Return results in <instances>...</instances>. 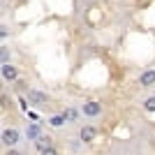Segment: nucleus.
<instances>
[{"label": "nucleus", "instance_id": "nucleus-7", "mask_svg": "<svg viewBox=\"0 0 155 155\" xmlns=\"http://www.w3.org/2000/svg\"><path fill=\"white\" fill-rule=\"evenodd\" d=\"M51 146H53V139H51V137H46V134H39L37 139H35V148H37V153L51 148Z\"/></svg>", "mask_w": 155, "mask_h": 155}, {"label": "nucleus", "instance_id": "nucleus-6", "mask_svg": "<svg viewBox=\"0 0 155 155\" xmlns=\"http://www.w3.org/2000/svg\"><path fill=\"white\" fill-rule=\"evenodd\" d=\"M139 86L141 88H153L155 86V70H146L139 74Z\"/></svg>", "mask_w": 155, "mask_h": 155}, {"label": "nucleus", "instance_id": "nucleus-10", "mask_svg": "<svg viewBox=\"0 0 155 155\" xmlns=\"http://www.w3.org/2000/svg\"><path fill=\"white\" fill-rule=\"evenodd\" d=\"M9 58H12V49L5 46V44H0V65L9 63Z\"/></svg>", "mask_w": 155, "mask_h": 155}, {"label": "nucleus", "instance_id": "nucleus-4", "mask_svg": "<svg viewBox=\"0 0 155 155\" xmlns=\"http://www.w3.org/2000/svg\"><path fill=\"white\" fill-rule=\"evenodd\" d=\"M81 114L88 118H97L102 114V102H97V100H88V102L81 104Z\"/></svg>", "mask_w": 155, "mask_h": 155}, {"label": "nucleus", "instance_id": "nucleus-15", "mask_svg": "<svg viewBox=\"0 0 155 155\" xmlns=\"http://www.w3.org/2000/svg\"><path fill=\"white\" fill-rule=\"evenodd\" d=\"M5 155H26V153H23V150H19V148H7Z\"/></svg>", "mask_w": 155, "mask_h": 155}, {"label": "nucleus", "instance_id": "nucleus-14", "mask_svg": "<svg viewBox=\"0 0 155 155\" xmlns=\"http://www.w3.org/2000/svg\"><path fill=\"white\" fill-rule=\"evenodd\" d=\"M39 155H60V153H58V148H56V146H51V148L42 150V153H39Z\"/></svg>", "mask_w": 155, "mask_h": 155}, {"label": "nucleus", "instance_id": "nucleus-16", "mask_svg": "<svg viewBox=\"0 0 155 155\" xmlns=\"http://www.w3.org/2000/svg\"><path fill=\"white\" fill-rule=\"evenodd\" d=\"M19 104H21V109L28 111V102H26V97H19Z\"/></svg>", "mask_w": 155, "mask_h": 155}, {"label": "nucleus", "instance_id": "nucleus-11", "mask_svg": "<svg viewBox=\"0 0 155 155\" xmlns=\"http://www.w3.org/2000/svg\"><path fill=\"white\" fill-rule=\"evenodd\" d=\"M63 114H65V118H67V123H77V120H79V109H74V107L65 109Z\"/></svg>", "mask_w": 155, "mask_h": 155}, {"label": "nucleus", "instance_id": "nucleus-9", "mask_svg": "<svg viewBox=\"0 0 155 155\" xmlns=\"http://www.w3.org/2000/svg\"><path fill=\"white\" fill-rule=\"evenodd\" d=\"M46 123L51 125V127H63V125L67 123V118H65V114H53V116L49 118Z\"/></svg>", "mask_w": 155, "mask_h": 155}, {"label": "nucleus", "instance_id": "nucleus-5", "mask_svg": "<svg viewBox=\"0 0 155 155\" xmlns=\"http://www.w3.org/2000/svg\"><path fill=\"white\" fill-rule=\"evenodd\" d=\"M95 137H97L95 125H81V130H79V141L91 143V141H95Z\"/></svg>", "mask_w": 155, "mask_h": 155}, {"label": "nucleus", "instance_id": "nucleus-8", "mask_svg": "<svg viewBox=\"0 0 155 155\" xmlns=\"http://www.w3.org/2000/svg\"><path fill=\"white\" fill-rule=\"evenodd\" d=\"M39 134H42V127H39V123H32V125H28V130H26L28 141H35V139H37Z\"/></svg>", "mask_w": 155, "mask_h": 155}, {"label": "nucleus", "instance_id": "nucleus-3", "mask_svg": "<svg viewBox=\"0 0 155 155\" xmlns=\"http://www.w3.org/2000/svg\"><path fill=\"white\" fill-rule=\"evenodd\" d=\"M26 97H28V102H32L35 107H46V104H49V95L42 93V91H37V88H28Z\"/></svg>", "mask_w": 155, "mask_h": 155}, {"label": "nucleus", "instance_id": "nucleus-1", "mask_svg": "<svg viewBox=\"0 0 155 155\" xmlns=\"http://www.w3.org/2000/svg\"><path fill=\"white\" fill-rule=\"evenodd\" d=\"M21 141V132L16 127H5L0 132V143L5 146V148H16Z\"/></svg>", "mask_w": 155, "mask_h": 155}, {"label": "nucleus", "instance_id": "nucleus-2", "mask_svg": "<svg viewBox=\"0 0 155 155\" xmlns=\"http://www.w3.org/2000/svg\"><path fill=\"white\" fill-rule=\"evenodd\" d=\"M0 79H2L5 84H16V81H19V67H14L12 63L0 65Z\"/></svg>", "mask_w": 155, "mask_h": 155}, {"label": "nucleus", "instance_id": "nucleus-17", "mask_svg": "<svg viewBox=\"0 0 155 155\" xmlns=\"http://www.w3.org/2000/svg\"><path fill=\"white\" fill-rule=\"evenodd\" d=\"M2 91H5V81L0 79V95H2Z\"/></svg>", "mask_w": 155, "mask_h": 155}, {"label": "nucleus", "instance_id": "nucleus-12", "mask_svg": "<svg viewBox=\"0 0 155 155\" xmlns=\"http://www.w3.org/2000/svg\"><path fill=\"white\" fill-rule=\"evenodd\" d=\"M143 107H146V111H155V95H150L146 102H143Z\"/></svg>", "mask_w": 155, "mask_h": 155}, {"label": "nucleus", "instance_id": "nucleus-13", "mask_svg": "<svg viewBox=\"0 0 155 155\" xmlns=\"http://www.w3.org/2000/svg\"><path fill=\"white\" fill-rule=\"evenodd\" d=\"M9 35H12V30H9V28H7V26H0V39H7Z\"/></svg>", "mask_w": 155, "mask_h": 155}]
</instances>
